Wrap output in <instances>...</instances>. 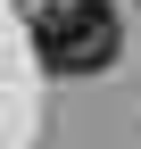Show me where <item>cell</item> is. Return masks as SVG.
Returning <instances> with one entry per match:
<instances>
[{
  "mask_svg": "<svg viewBox=\"0 0 141 149\" xmlns=\"http://www.w3.org/2000/svg\"><path fill=\"white\" fill-rule=\"evenodd\" d=\"M25 42L50 74L91 83L125 58V17H116V0H25Z\"/></svg>",
  "mask_w": 141,
  "mask_h": 149,
  "instance_id": "cell-1",
  "label": "cell"
}]
</instances>
